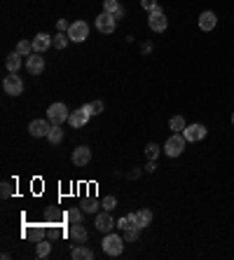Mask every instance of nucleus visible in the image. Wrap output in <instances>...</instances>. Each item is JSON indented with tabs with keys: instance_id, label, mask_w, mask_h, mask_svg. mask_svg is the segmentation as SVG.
I'll list each match as a JSON object with an SVG mask.
<instances>
[{
	"instance_id": "obj_1",
	"label": "nucleus",
	"mask_w": 234,
	"mask_h": 260,
	"mask_svg": "<svg viewBox=\"0 0 234 260\" xmlns=\"http://www.w3.org/2000/svg\"><path fill=\"white\" fill-rule=\"evenodd\" d=\"M185 148H187L185 136H183V134H171V136L167 138V143H164V155H167V157H171V159L181 157Z\"/></svg>"
},
{
	"instance_id": "obj_2",
	"label": "nucleus",
	"mask_w": 234,
	"mask_h": 260,
	"mask_svg": "<svg viewBox=\"0 0 234 260\" xmlns=\"http://www.w3.org/2000/svg\"><path fill=\"white\" fill-rule=\"evenodd\" d=\"M122 251H124V237H120V234H115V232H108L103 237V253L115 258V255H122Z\"/></svg>"
},
{
	"instance_id": "obj_3",
	"label": "nucleus",
	"mask_w": 234,
	"mask_h": 260,
	"mask_svg": "<svg viewBox=\"0 0 234 260\" xmlns=\"http://www.w3.org/2000/svg\"><path fill=\"white\" fill-rule=\"evenodd\" d=\"M68 117H70V110H68L66 103L56 101L47 108V120L52 124H63V122H68Z\"/></svg>"
},
{
	"instance_id": "obj_4",
	"label": "nucleus",
	"mask_w": 234,
	"mask_h": 260,
	"mask_svg": "<svg viewBox=\"0 0 234 260\" xmlns=\"http://www.w3.org/2000/svg\"><path fill=\"white\" fill-rule=\"evenodd\" d=\"M68 38H70V42H85L89 38V24L82 19L73 21L68 28Z\"/></svg>"
},
{
	"instance_id": "obj_5",
	"label": "nucleus",
	"mask_w": 234,
	"mask_h": 260,
	"mask_svg": "<svg viewBox=\"0 0 234 260\" xmlns=\"http://www.w3.org/2000/svg\"><path fill=\"white\" fill-rule=\"evenodd\" d=\"M147 26H150V31H154V33H164L169 28V19L167 14H164V10H154V12H150V17H147Z\"/></svg>"
},
{
	"instance_id": "obj_6",
	"label": "nucleus",
	"mask_w": 234,
	"mask_h": 260,
	"mask_svg": "<svg viewBox=\"0 0 234 260\" xmlns=\"http://www.w3.org/2000/svg\"><path fill=\"white\" fill-rule=\"evenodd\" d=\"M208 134V129L204 127V124H187L185 129H183V136H185L187 143H199V141H204Z\"/></svg>"
},
{
	"instance_id": "obj_7",
	"label": "nucleus",
	"mask_w": 234,
	"mask_h": 260,
	"mask_svg": "<svg viewBox=\"0 0 234 260\" xmlns=\"http://www.w3.org/2000/svg\"><path fill=\"white\" fill-rule=\"evenodd\" d=\"M3 89H5V94H10V96H19V94H24V80H21L17 73H10V75L3 80Z\"/></svg>"
},
{
	"instance_id": "obj_8",
	"label": "nucleus",
	"mask_w": 234,
	"mask_h": 260,
	"mask_svg": "<svg viewBox=\"0 0 234 260\" xmlns=\"http://www.w3.org/2000/svg\"><path fill=\"white\" fill-rule=\"evenodd\" d=\"M96 28H99L103 35H110V33H115V28H117V19H115L113 14L101 12L99 17H96Z\"/></svg>"
},
{
	"instance_id": "obj_9",
	"label": "nucleus",
	"mask_w": 234,
	"mask_h": 260,
	"mask_svg": "<svg viewBox=\"0 0 234 260\" xmlns=\"http://www.w3.org/2000/svg\"><path fill=\"white\" fill-rule=\"evenodd\" d=\"M115 225H117V223H115V218L110 216V211H106V209H103L101 213H96V230H99V232H103V234L113 232Z\"/></svg>"
},
{
	"instance_id": "obj_10",
	"label": "nucleus",
	"mask_w": 234,
	"mask_h": 260,
	"mask_svg": "<svg viewBox=\"0 0 234 260\" xmlns=\"http://www.w3.org/2000/svg\"><path fill=\"white\" fill-rule=\"evenodd\" d=\"M49 129H52L49 120H33V122L28 124V134H31L33 138H47Z\"/></svg>"
},
{
	"instance_id": "obj_11",
	"label": "nucleus",
	"mask_w": 234,
	"mask_h": 260,
	"mask_svg": "<svg viewBox=\"0 0 234 260\" xmlns=\"http://www.w3.org/2000/svg\"><path fill=\"white\" fill-rule=\"evenodd\" d=\"M89 117H92V115H89L85 108H77V110H73V113H70L68 122H70V127H73V129H82V127H87Z\"/></svg>"
},
{
	"instance_id": "obj_12",
	"label": "nucleus",
	"mask_w": 234,
	"mask_h": 260,
	"mask_svg": "<svg viewBox=\"0 0 234 260\" xmlns=\"http://www.w3.org/2000/svg\"><path fill=\"white\" fill-rule=\"evenodd\" d=\"M26 70L31 75H40L42 70H45V59H42L38 52H33V54L26 59Z\"/></svg>"
},
{
	"instance_id": "obj_13",
	"label": "nucleus",
	"mask_w": 234,
	"mask_h": 260,
	"mask_svg": "<svg viewBox=\"0 0 234 260\" xmlns=\"http://www.w3.org/2000/svg\"><path fill=\"white\" fill-rule=\"evenodd\" d=\"M197 24H199V28L201 31H213L215 26H218V17H215V12H211V10H206V12H201L199 14V21H197Z\"/></svg>"
},
{
	"instance_id": "obj_14",
	"label": "nucleus",
	"mask_w": 234,
	"mask_h": 260,
	"mask_svg": "<svg viewBox=\"0 0 234 260\" xmlns=\"http://www.w3.org/2000/svg\"><path fill=\"white\" fill-rule=\"evenodd\" d=\"M89 159H92V150H89L87 145H80V148L73 150V164L75 166H87Z\"/></svg>"
},
{
	"instance_id": "obj_15",
	"label": "nucleus",
	"mask_w": 234,
	"mask_h": 260,
	"mask_svg": "<svg viewBox=\"0 0 234 260\" xmlns=\"http://www.w3.org/2000/svg\"><path fill=\"white\" fill-rule=\"evenodd\" d=\"M49 47H52V35H47V33H38V35L33 38V52L42 54V52H47Z\"/></svg>"
},
{
	"instance_id": "obj_16",
	"label": "nucleus",
	"mask_w": 234,
	"mask_h": 260,
	"mask_svg": "<svg viewBox=\"0 0 234 260\" xmlns=\"http://www.w3.org/2000/svg\"><path fill=\"white\" fill-rule=\"evenodd\" d=\"M68 237L75 241V244H85V241L89 239V234H87V230L80 225V223H73L70 225V230H68Z\"/></svg>"
},
{
	"instance_id": "obj_17",
	"label": "nucleus",
	"mask_w": 234,
	"mask_h": 260,
	"mask_svg": "<svg viewBox=\"0 0 234 260\" xmlns=\"http://www.w3.org/2000/svg\"><path fill=\"white\" fill-rule=\"evenodd\" d=\"M103 12H108V14H113L115 19H122L124 17V7L117 3V0H103Z\"/></svg>"
},
{
	"instance_id": "obj_18",
	"label": "nucleus",
	"mask_w": 234,
	"mask_h": 260,
	"mask_svg": "<svg viewBox=\"0 0 234 260\" xmlns=\"http://www.w3.org/2000/svg\"><path fill=\"white\" fill-rule=\"evenodd\" d=\"M136 213V225L140 227V230H145L150 223H152V211L150 209H138V211H134Z\"/></svg>"
},
{
	"instance_id": "obj_19",
	"label": "nucleus",
	"mask_w": 234,
	"mask_h": 260,
	"mask_svg": "<svg viewBox=\"0 0 234 260\" xmlns=\"http://www.w3.org/2000/svg\"><path fill=\"white\" fill-rule=\"evenodd\" d=\"M70 258L73 260H92L94 258V251L87 246H75L73 251H70Z\"/></svg>"
},
{
	"instance_id": "obj_20",
	"label": "nucleus",
	"mask_w": 234,
	"mask_h": 260,
	"mask_svg": "<svg viewBox=\"0 0 234 260\" xmlns=\"http://www.w3.org/2000/svg\"><path fill=\"white\" fill-rule=\"evenodd\" d=\"M47 141L52 145H59L61 141H63V129H61V124H52V129L47 134Z\"/></svg>"
},
{
	"instance_id": "obj_21",
	"label": "nucleus",
	"mask_w": 234,
	"mask_h": 260,
	"mask_svg": "<svg viewBox=\"0 0 234 260\" xmlns=\"http://www.w3.org/2000/svg\"><path fill=\"white\" fill-rule=\"evenodd\" d=\"M185 127H187V122H185V117L183 115H174L171 120H169V129L174 131V134H181Z\"/></svg>"
},
{
	"instance_id": "obj_22",
	"label": "nucleus",
	"mask_w": 234,
	"mask_h": 260,
	"mask_svg": "<svg viewBox=\"0 0 234 260\" xmlns=\"http://www.w3.org/2000/svg\"><path fill=\"white\" fill-rule=\"evenodd\" d=\"M5 66H7V70H10V73H17V70L21 68V54H19V52H12V54L7 56Z\"/></svg>"
},
{
	"instance_id": "obj_23",
	"label": "nucleus",
	"mask_w": 234,
	"mask_h": 260,
	"mask_svg": "<svg viewBox=\"0 0 234 260\" xmlns=\"http://www.w3.org/2000/svg\"><path fill=\"white\" fill-rule=\"evenodd\" d=\"M49 253H52V244H49L47 239H40L38 241V248H35V255H38L40 260H45Z\"/></svg>"
},
{
	"instance_id": "obj_24",
	"label": "nucleus",
	"mask_w": 234,
	"mask_h": 260,
	"mask_svg": "<svg viewBox=\"0 0 234 260\" xmlns=\"http://www.w3.org/2000/svg\"><path fill=\"white\" fill-rule=\"evenodd\" d=\"M68 42H70V38H68V33H63V31H59V33L52 38V45H54L56 49H66Z\"/></svg>"
},
{
	"instance_id": "obj_25",
	"label": "nucleus",
	"mask_w": 234,
	"mask_h": 260,
	"mask_svg": "<svg viewBox=\"0 0 234 260\" xmlns=\"http://www.w3.org/2000/svg\"><path fill=\"white\" fill-rule=\"evenodd\" d=\"M26 237H28V239H33V241L45 239V227H42V225H33V227H28V230H26Z\"/></svg>"
},
{
	"instance_id": "obj_26",
	"label": "nucleus",
	"mask_w": 234,
	"mask_h": 260,
	"mask_svg": "<svg viewBox=\"0 0 234 260\" xmlns=\"http://www.w3.org/2000/svg\"><path fill=\"white\" fill-rule=\"evenodd\" d=\"M134 225H136V213H127V216H122V218L117 220V227H120V230H127V227H134Z\"/></svg>"
},
{
	"instance_id": "obj_27",
	"label": "nucleus",
	"mask_w": 234,
	"mask_h": 260,
	"mask_svg": "<svg viewBox=\"0 0 234 260\" xmlns=\"http://www.w3.org/2000/svg\"><path fill=\"white\" fill-rule=\"evenodd\" d=\"M17 52H19L21 56H31V54H33V42H31V40H21L19 45H17Z\"/></svg>"
},
{
	"instance_id": "obj_28",
	"label": "nucleus",
	"mask_w": 234,
	"mask_h": 260,
	"mask_svg": "<svg viewBox=\"0 0 234 260\" xmlns=\"http://www.w3.org/2000/svg\"><path fill=\"white\" fill-rule=\"evenodd\" d=\"M82 211H85V213H96V211H99V202H96V199H85V202H82Z\"/></svg>"
},
{
	"instance_id": "obj_29",
	"label": "nucleus",
	"mask_w": 234,
	"mask_h": 260,
	"mask_svg": "<svg viewBox=\"0 0 234 260\" xmlns=\"http://www.w3.org/2000/svg\"><path fill=\"white\" fill-rule=\"evenodd\" d=\"M160 152H162V148L157 143H147L145 145V157L147 159H157L160 157Z\"/></svg>"
},
{
	"instance_id": "obj_30",
	"label": "nucleus",
	"mask_w": 234,
	"mask_h": 260,
	"mask_svg": "<svg viewBox=\"0 0 234 260\" xmlns=\"http://www.w3.org/2000/svg\"><path fill=\"white\" fill-rule=\"evenodd\" d=\"M122 237H124V241H136L140 237V227H136V225L134 227H127Z\"/></svg>"
},
{
	"instance_id": "obj_31",
	"label": "nucleus",
	"mask_w": 234,
	"mask_h": 260,
	"mask_svg": "<svg viewBox=\"0 0 234 260\" xmlns=\"http://www.w3.org/2000/svg\"><path fill=\"white\" fill-rule=\"evenodd\" d=\"M101 206H103L106 211H113L115 206H117V197H113V195H106V197L101 199Z\"/></svg>"
},
{
	"instance_id": "obj_32",
	"label": "nucleus",
	"mask_w": 234,
	"mask_h": 260,
	"mask_svg": "<svg viewBox=\"0 0 234 260\" xmlns=\"http://www.w3.org/2000/svg\"><path fill=\"white\" fill-rule=\"evenodd\" d=\"M66 218L70 220V223H82V209H70V211L66 213Z\"/></svg>"
},
{
	"instance_id": "obj_33",
	"label": "nucleus",
	"mask_w": 234,
	"mask_h": 260,
	"mask_svg": "<svg viewBox=\"0 0 234 260\" xmlns=\"http://www.w3.org/2000/svg\"><path fill=\"white\" fill-rule=\"evenodd\" d=\"M12 192H14L12 183H7V181H5V183L0 185V197H3V199H10V197H12Z\"/></svg>"
},
{
	"instance_id": "obj_34",
	"label": "nucleus",
	"mask_w": 234,
	"mask_h": 260,
	"mask_svg": "<svg viewBox=\"0 0 234 260\" xmlns=\"http://www.w3.org/2000/svg\"><path fill=\"white\" fill-rule=\"evenodd\" d=\"M140 7H143L145 12H154V10H160L157 0H140Z\"/></svg>"
},
{
	"instance_id": "obj_35",
	"label": "nucleus",
	"mask_w": 234,
	"mask_h": 260,
	"mask_svg": "<svg viewBox=\"0 0 234 260\" xmlns=\"http://www.w3.org/2000/svg\"><path fill=\"white\" fill-rule=\"evenodd\" d=\"M92 110H94V115L103 113V101H92Z\"/></svg>"
},
{
	"instance_id": "obj_36",
	"label": "nucleus",
	"mask_w": 234,
	"mask_h": 260,
	"mask_svg": "<svg viewBox=\"0 0 234 260\" xmlns=\"http://www.w3.org/2000/svg\"><path fill=\"white\" fill-rule=\"evenodd\" d=\"M56 28H59V31H63V33H68V28H70V24H68L66 19H59V21H56Z\"/></svg>"
},
{
	"instance_id": "obj_37",
	"label": "nucleus",
	"mask_w": 234,
	"mask_h": 260,
	"mask_svg": "<svg viewBox=\"0 0 234 260\" xmlns=\"http://www.w3.org/2000/svg\"><path fill=\"white\" fill-rule=\"evenodd\" d=\"M154 169H157V164H154V159H150V162H147V166H145V171H147V174H152Z\"/></svg>"
},
{
	"instance_id": "obj_38",
	"label": "nucleus",
	"mask_w": 234,
	"mask_h": 260,
	"mask_svg": "<svg viewBox=\"0 0 234 260\" xmlns=\"http://www.w3.org/2000/svg\"><path fill=\"white\" fill-rule=\"evenodd\" d=\"M82 108H85V110H87V113H89V115H92V117H94V110H92V103H85V106H82Z\"/></svg>"
},
{
	"instance_id": "obj_39",
	"label": "nucleus",
	"mask_w": 234,
	"mask_h": 260,
	"mask_svg": "<svg viewBox=\"0 0 234 260\" xmlns=\"http://www.w3.org/2000/svg\"><path fill=\"white\" fill-rule=\"evenodd\" d=\"M232 124H234V113H232Z\"/></svg>"
}]
</instances>
